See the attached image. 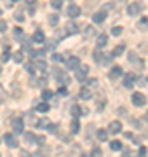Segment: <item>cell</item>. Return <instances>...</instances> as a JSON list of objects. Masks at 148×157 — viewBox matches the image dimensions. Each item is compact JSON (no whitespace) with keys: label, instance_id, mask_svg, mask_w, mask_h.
I'll use <instances>...</instances> for the list:
<instances>
[{"label":"cell","instance_id":"obj_1","mask_svg":"<svg viewBox=\"0 0 148 157\" xmlns=\"http://www.w3.org/2000/svg\"><path fill=\"white\" fill-rule=\"evenodd\" d=\"M131 100H133V105L134 107H145L147 105V96L143 93H133Z\"/></svg>","mask_w":148,"mask_h":157},{"label":"cell","instance_id":"obj_2","mask_svg":"<svg viewBox=\"0 0 148 157\" xmlns=\"http://www.w3.org/2000/svg\"><path fill=\"white\" fill-rule=\"evenodd\" d=\"M143 9H145V5H143V3L133 2V3H129V7H127V14H129V16H138Z\"/></svg>","mask_w":148,"mask_h":157},{"label":"cell","instance_id":"obj_3","mask_svg":"<svg viewBox=\"0 0 148 157\" xmlns=\"http://www.w3.org/2000/svg\"><path fill=\"white\" fill-rule=\"evenodd\" d=\"M87 72H89V66H87V65H82V66L79 65V68H77V72H75V79L80 80V82L85 80V79H87Z\"/></svg>","mask_w":148,"mask_h":157},{"label":"cell","instance_id":"obj_4","mask_svg":"<svg viewBox=\"0 0 148 157\" xmlns=\"http://www.w3.org/2000/svg\"><path fill=\"white\" fill-rule=\"evenodd\" d=\"M66 16H68L70 19L79 17V16H80V7H79V5H75V3L68 5V9H66Z\"/></svg>","mask_w":148,"mask_h":157},{"label":"cell","instance_id":"obj_5","mask_svg":"<svg viewBox=\"0 0 148 157\" xmlns=\"http://www.w3.org/2000/svg\"><path fill=\"white\" fill-rule=\"evenodd\" d=\"M3 142H5V145L9 147V149H16L19 143H17V140L12 136V133H7V135H3Z\"/></svg>","mask_w":148,"mask_h":157},{"label":"cell","instance_id":"obj_6","mask_svg":"<svg viewBox=\"0 0 148 157\" xmlns=\"http://www.w3.org/2000/svg\"><path fill=\"white\" fill-rule=\"evenodd\" d=\"M10 126H12V131L14 133H23V128H24V122H23V119H12V122H10Z\"/></svg>","mask_w":148,"mask_h":157},{"label":"cell","instance_id":"obj_7","mask_svg":"<svg viewBox=\"0 0 148 157\" xmlns=\"http://www.w3.org/2000/svg\"><path fill=\"white\" fill-rule=\"evenodd\" d=\"M79 65H80V59H79L77 56H72V58L66 59V68H68V70H77Z\"/></svg>","mask_w":148,"mask_h":157},{"label":"cell","instance_id":"obj_8","mask_svg":"<svg viewBox=\"0 0 148 157\" xmlns=\"http://www.w3.org/2000/svg\"><path fill=\"white\" fill-rule=\"evenodd\" d=\"M134 80H136V75L134 73H126V77H124V87L126 89H131L134 86Z\"/></svg>","mask_w":148,"mask_h":157},{"label":"cell","instance_id":"obj_9","mask_svg":"<svg viewBox=\"0 0 148 157\" xmlns=\"http://www.w3.org/2000/svg\"><path fill=\"white\" fill-rule=\"evenodd\" d=\"M65 30H66V33H68V35H75V33H79V26L73 23V19H70V21L66 23Z\"/></svg>","mask_w":148,"mask_h":157},{"label":"cell","instance_id":"obj_10","mask_svg":"<svg viewBox=\"0 0 148 157\" xmlns=\"http://www.w3.org/2000/svg\"><path fill=\"white\" fill-rule=\"evenodd\" d=\"M120 129H122V124H120L119 121H113V122H110V126H108V131H110L112 135L120 133Z\"/></svg>","mask_w":148,"mask_h":157},{"label":"cell","instance_id":"obj_11","mask_svg":"<svg viewBox=\"0 0 148 157\" xmlns=\"http://www.w3.org/2000/svg\"><path fill=\"white\" fill-rule=\"evenodd\" d=\"M106 19V10H99V12H96L94 16H92V21L96 23V24H99V23H103Z\"/></svg>","mask_w":148,"mask_h":157},{"label":"cell","instance_id":"obj_12","mask_svg":"<svg viewBox=\"0 0 148 157\" xmlns=\"http://www.w3.org/2000/svg\"><path fill=\"white\" fill-rule=\"evenodd\" d=\"M79 94H80L82 100H91V98H92V91H91V87H87V86H84Z\"/></svg>","mask_w":148,"mask_h":157},{"label":"cell","instance_id":"obj_13","mask_svg":"<svg viewBox=\"0 0 148 157\" xmlns=\"http://www.w3.org/2000/svg\"><path fill=\"white\" fill-rule=\"evenodd\" d=\"M96 44H98V47H99V49H103V47H105V45L108 44V35H106V33H101V35L98 37Z\"/></svg>","mask_w":148,"mask_h":157},{"label":"cell","instance_id":"obj_14","mask_svg":"<svg viewBox=\"0 0 148 157\" xmlns=\"http://www.w3.org/2000/svg\"><path fill=\"white\" fill-rule=\"evenodd\" d=\"M44 40H45V35H44V31L37 30V31L33 33V42H35V44H42Z\"/></svg>","mask_w":148,"mask_h":157},{"label":"cell","instance_id":"obj_15","mask_svg":"<svg viewBox=\"0 0 148 157\" xmlns=\"http://www.w3.org/2000/svg\"><path fill=\"white\" fill-rule=\"evenodd\" d=\"M124 51H126V44H119L113 51H112V56L113 58H117V56H122L124 54Z\"/></svg>","mask_w":148,"mask_h":157},{"label":"cell","instance_id":"obj_16","mask_svg":"<svg viewBox=\"0 0 148 157\" xmlns=\"http://www.w3.org/2000/svg\"><path fill=\"white\" fill-rule=\"evenodd\" d=\"M122 75H124V72H122L120 66H113L110 70V79H117V77H122Z\"/></svg>","mask_w":148,"mask_h":157},{"label":"cell","instance_id":"obj_17","mask_svg":"<svg viewBox=\"0 0 148 157\" xmlns=\"http://www.w3.org/2000/svg\"><path fill=\"white\" fill-rule=\"evenodd\" d=\"M96 138H98L99 142H106V140H108V131H106V129H98V131H96Z\"/></svg>","mask_w":148,"mask_h":157},{"label":"cell","instance_id":"obj_18","mask_svg":"<svg viewBox=\"0 0 148 157\" xmlns=\"http://www.w3.org/2000/svg\"><path fill=\"white\" fill-rule=\"evenodd\" d=\"M70 129H72V133H73V135H77V133L80 131V122H79V119H77V117L72 121V126H70Z\"/></svg>","mask_w":148,"mask_h":157},{"label":"cell","instance_id":"obj_19","mask_svg":"<svg viewBox=\"0 0 148 157\" xmlns=\"http://www.w3.org/2000/svg\"><path fill=\"white\" fill-rule=\"evenodd\" d=\"M44 42H45V49H47V51H52V49H56V45H58V40H56V38L44 40Z\"/></svg>","mask_w":148,"mask_h":157},{"label":"cell","instance_id":"obj_20","mask_svg":"<svg viewBox=\"0 0 148 157\" xmlns=\"http://www.w3.org/2000/svg\"><path fill=\"white\" fill-rule=\"evenodd\" d=\"M49 103L47 101H42V103H38L37 105V112H42V114H45V112H49Z\"/></svg>","mask_w":148,"mask_h":157},{"label":"cell","instance_id":"obj_21","mask_svg":"<svg viewBox=\"0 0 148 157\" xmlns=\"http://www.w3.org/2000/svg\"><path fill=\"white\" fill-rule=\"evenodd\" d=\"M44 52H45L44 49H38V51H31L30 56H31L33 59H42V58H44Z\"/></svg>","mask_w":148,"mask_h":157},{"label":"cell","instance_id":"obj_22","mask_svg":"<svg viewBox=\"0 0 148 157\" xmlns=\"http://www.w3.org/2000/svg\"><path fill=\"white\" fill-rule=\"evenodd\" d=\"M110 149L113 152H119V150H122V143L119 140H113V142H110Z\"/></svg>","mask_w":148,"mask_h":157},{"label":"cell","instance_id":"obj_23","mask_svg":"<svg viewBox=\"0 0 148 157\" xmlns=\"http://www.w3.org/2000/svg\"><path fill=\"white\" fill-rule=\"evenodd\" d=\"M72 115L73 117H80L82 115V107L80 105H73L72 107Z\"/></svg>","mask_w":148,"mask_h":157},{"label":"cell","instance_id":"obj_24","mask_svg":"<svg viewBox=\"0 0 148 157\" xmlns=\"http://www.w3.org/2000/svg\"><path fill=\"white\" fill-rule=\"evenodd\" d=\"M94 31H96V30L89 24V26H85V28H84V37H85V38H89V37H92V35H94Z\"/></svg>","mask_w":148,"mask_h":157},{"label":"cell","instance_id":"obj_25","mask_svg":"<svg viewBox=\"0 0 148 157\" xmlns=\"http://www.w3.org/2000/svg\"><path fill=\"white\" fill-rule=\"evenodd\" d=\"M12 59H14L16 63H23V51H16V52H12Z\"/></svg>","mask_w":148,"mask_h":157},{"label":"cell","instance_id":"obj_26","mask_svg":"<svg viewBox=\"0 0 148 157\" xmlns=\"http://www.w3.org/2000/svg\"><path fill=\"white\" fill-rule=\"evenodd\" d=\"M101 58H103V54H101L99 47H98V49H94V52H92V59H94L96 63H101Z\"/></svg>","mask_w":148,"mask_h":157},{"label":"cell","instance_id":"obj_27","mask_svg":"<svg viewBox=\"0 0 148 157\" xmlns=\"http://www.w3.org/2000/svg\"><path fill=\"white\" fill-rule=\"evenodd\" d=\"M58 79H59V82H61L63 86H70V77H68V75H65L63 72H61V75H59Z\"/></svg>","mask_w":148,"mask_h":157},{"label":"cell","instance_id":"obj_28","mask_svg":"<svg viewBox=\"0 0 148 157\" xmlns=\"http://www.w3.org/2000/svg\"><path fill=\"white\" fill-rule=\"evenodd\" d=\"M58 23H59V16H58V14H51V16H49V24L56 26Z\"/></svg>","mask_w":148,"mask_h":157},{"label":"cell","instance_id":"obj_29","mask_svg":"<svg viewBox=\"0 0 148 157\" xmlns=\"http://www.w3.org/2000/svg\"><path fill=\"white\" fill-rule=\"evenodd\" d=\"M24 142L26 143H35V135L33 133H24Z\"/></svg>","mask_w":148,"mask_h":157},{"label":"cell","instance_id":"obj_30","mask_svg":"<svg viewBox=\"0 0 148 157\" xmlns=\"http://www.w3.org/2000/svg\"><path fill=\"white\" fill-rule=\"evenodd\" d=\"M52 96H54V94H52V91H49V89H45V91L42 93V100H44V101H47V100H51Z\"/></svg>","mask_w":148,"mask_h":157},{"label":"cell","instance_id":"obj_31","mask_svg":"<svg viewBox=\"0 0 148 157\" xmlns=\"http://www.w3.org/2000/svg\"><path fill=\"white\" fill-rule=\"evenodd\" d=\"M122 26H115V28H112V35H115V37H120L122 35Z\"/></svg>","mask_w":148,"mask_h":157},{"label":"cell","instance_id":"obj_32","mask_svg":"<svg viewBox=\"0 0 148 157\" xmlns=\"http://www.w3.org/2000/svg\"><path fill=\"white\" fill-rule=\"evenodd\" d=\"M51 5H52V9H61L63 7V0H51Z\"/></svg>","mask_w":148,"mask_h":157},{"label":"cell","instance_id":"obj_33","mask_svg":"<svg viewBox=\"0 0 148 157\" xmlns=\"http://www.w3.org/2000/svg\"><path fill=\"white\" fill-rule=\"evenodd\" d=\"M47 126H49V128H47V131H49V133H52V135H54V133H58V124H52V122H49Z\"/></svg>","mask_w":148,"mask_h":157},{"label":"cell","instance_id":"obj_34","mask_svg":"<svg viewBox=\"0 0 148 157\" xmlns=\"http://www.w3.org/2000/svg\"><path fill=\"white\" fill-rule=\"evenodd\" d=\"M51 59H52V61H56V63H59V61H63V56H61V54H58V52H52Z\"/></svg>","mask_w":148,"mask_h":157},{"label":"cell","instance_id":"obj_35","mask_svg":"<svg viewBox=\"0 0 148 157\" xmlns=\"http://www.w3.org/2000/svg\"><path fill=\"white\" fill-rule=\"evenodd\" d=\"M14 37H16V38H21V37H23V30H21L19 26L14 28Z\"/></svg>","mask_w":148,"mask_h":157},{"label":"cell","instance_id":"obj_36","mask_svg":"<svg viewBox=\"0 0 148 157\" xmlns=\"http://www.w3.org/2000/svg\"><path fill=\"white\" fill-rule=\"evenodd\" d=\"M7 31V21L5 19H0V33Z\"/></svg>","mask_w":148,"mask_h":157},{"label":"cell","instance_id":"obj_37","mask_svg":"<svg viewBox=\"0 0 148 157\" xmlns=\"http://www.w3.org/2000/svg\"><path fill=\"white\" fill-rule=\"evenodd\" d=\"M35 68H37V70H45V63L40 59V61H37V63H35Z\"/></svg>","mask_w":148,"mask_h":157},{"label":"cell","instance_id":"obj_38","mask_svg":"<svg viewBox=\"0 0 148 157\" xmlns=\"http://www.w3.org/2000/svg\"><path fill=\"white\" fill-rule=\"evenodd\" d=\"M87 87H98V80L96 79H89L87 80Z\"/></svg>","mask_w":148,"mask_h":157},{"label":"cell","instance_id":"obj_39","mask_svg":"<svg viewBox=\"0 0 148 157\" xmlns=\"http://www.w3.org/2000/svg\"><path fill=\"white\" fill-rule=\"evenodd\" d=\"M47 124H49V121H47V119H42V121H38V122H37V126H38V128H42V129H44Z\"/></svg>","mask_w":148,"mask_h":157},{"label":"cell","instance_id":"obj_40","mask_svg":"<svg viewBox=\"0 0 148 157\" xmlns=\"http://www.w3.org/2000/svg\"><path fill=\"white\" fill-rule=\"evenodd\" d=\"M140 28H141V31H145V30H147V19H145V17L140 21Z\"/></svg>","mask_w":148,"mask_h":157},{"label":"cell","instance_id":"obj_41","mask_svg":"<svg viewBox=\"0 0 148 157\" xmlns=\"http://www.w3.org/2000/svg\"><path fill=\"white\" fill-rule=\"evenodd\" d=\"M21 47H23V51H30V47H31V45H30V42H28V40H23V45H21Z\"/></svg>","mask_w":148,"mask_h":157},{"label":"cell","instance_id":"obj_42","mask_svg":"<svg viewBox=\"0 0 148 157\" xmlns=\"http://www.w3.org/2000/svg\"><path fill=\"white\" fill-rule=\"evenodd\" d=\"M103 58H105V59H103L101 63H110V61L113 59V56H112V52H110V54H106V56H103Z\"/></svg>","mask_w":148,"mask_h":157},{"label":"cell","instance_id":"obj_43","mask_svg":"<svg viewBox=\"0 0 148 157\" xmlns=\"http://www.w3.org/2000/svg\"><path fill=\"white\" fill-rule=\"evenodd\" d=\"M26 72H28V73H35V66L28 63V65H26Z\"/></svg>","mask_w":148,"mask_h":157},{"label":"cell","instance_id":"obj_44","mask_svg":"<svg viewBox=\"0 0 148 157\" xmlns=\"http://www.w3.org/2000/svg\"><path fill=\"white\" fill-rule=\"evenodd\" d=\"M45 142V138L44 136H35V143H38V145H42Z\"/></svg>","mask_w":148,"mask_h":157},{"label":"cell","instance_id":"obj_45","mask_svg":"<svg viewBox=\"0 0 148 157\" xmlns=\"http://www.w3.org/2000/svg\"><path fill=\"white\" fill-rule=\"evenodd\" d=\"M129 61L131 63H136V52H129Z\"/></svg>","mask_w":148,"mask_h":157},{"label":"cell","instance_id":"obj_46","mask_svg":"<svg viewBox=\"0 0 148 157\" xmlns=\"http://www.w3.org/2000/svg\"><path fill=\"white\" fill-rule=\"evenodd\" d=\"M92 156H101V149L94 147V149H92Z\"/></svg>","mask_w":148,"mask_h":157},{"label":"cell","instance_id":"obj_47","mask_svg":"<svg viewBox=\"0 0 148 157\" xmlns=\"http://www.w3.org/2000/svg\"><path fill=\"white\" fill-rule=\"evenodd\" d=\"M147 152H148V150H147V147H140V156H141V157H143V156H147Z\"/></svg>","mask_w":148,"mask_h":157},{"label":"cell","instance_id":"obj_48","mask_svg":"<svg viewBox=\"0 0 148 157\" xmlns=\"http://www.w3.org/2000/svg\"><path fill=\"white\" fill-rule=\"evenodd\" d=\"M16 21L23 23V21H24V16H23V14H16Z\"/></svg>","mask_w":148,"mask_h":157},{"label":"cell","instance_id":"obj_49","mask_svg":"<svg viewBox=\"0 0 148 157\" xmlns=\"http://www.w3.org/2000/svg\"><path fill=\"white\" fill-rule=\"evenodd\" d=\"M9 58H10V56H9V52H3V54H2V61H3V63H5V61H9Z\"/></svg>","mask_w":148,"mask_h":157},{"label":"cell","instance_id":"obj_50","mask_svg":"<svg viewBox=\"0 0 148 157\" xmlns=\"http://www.w3.org/2000/svg\"><path fill=\"white\" fill-rule=\"evenodd\" d=\"M112 7H113V5H112V3H106V5H105V7H103V10H108V9H112Z\"/></svg>","mask_w":148,"mask_h":157},{"label":"cell","instance_id":"obj_51","mask_svg":"<svg viewBox=\"0 0 148 157\" xmlns=\"http://www.w3.org/2000/svg\"><path fill=\"white\" fill-rule=\"evenodd\" d=\"M59 93H61V94H66V93H68V91H66V87H65V86H63V87H61V89H59Z\"/></svg>","mask_w":148,"mask_h":157},{"label":"cell","instance_id":"obj_52","mask_svg":"<svg viewBox=\"0 0 148 157\" xmlns=\"http://www.w3.org/2000/svg\"><path fill=\"white\" fill-rule=\"evenodd\" d=\"M35 2H37V0H26V3H28V5H33Z\"/></svg>","mask_w":148,"mask_h":157},{"label":"cell","instance_id":"obj_53","mask_svg":"<svg viewBox=\"0 0 148 157\" xmlns=\"http://www.w3.org/2000/svg\"><path fill=\"white\" fill-rule=\"evenodd\" d=\"M0 16H2V9H0Z\"/></svg>","mask_w":148,"mask_h":157},{"label":"cell","instance_id":"obj_54","mask_svg":"<svg viewBox=\"0 0 148 157\" xmlns=\"http://www.w3.org/2000/svg\"><path fill=\"white\" fill-rule=\"evenodd\" d=\"M12 2H19V0H12Z\"/></svg>","mask_w":148,"mask_h":157},{"label":"cell","instance_id":"obj_55","mask_svg":"<svg viewBox=\"0 0 148 157\" xmlns=\"http://www.w3.org/2000/svg\"><path fill=\"white\" fill-rule=\"evenodd\" d=\"M147 119H148V112H147Z\"/></svg>","mask_w":148,"mask_h":157}]
</instances>
